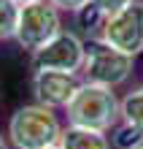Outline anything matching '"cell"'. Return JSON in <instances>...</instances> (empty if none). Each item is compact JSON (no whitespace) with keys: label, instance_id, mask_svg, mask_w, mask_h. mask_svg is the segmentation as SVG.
<instances>
[{"label":"cell","instance_id":"cell-9","mask_svg":"<svg viewBox=\"0 0 143 149\" xmlns=\"http://www.w3.org/2000/svg\"><path fill=\"white\" fill-rule=\"evenodd\" d=\"M105 19H108V16H105L95 3H86L81 11H76V22H78V27H81V33H84V36H89L92 41L103 36Z\"/></svg>","mask_w":143,"mask_h":149},{"label":"cell","instance_id":"cell-13","mask_svg":"<svg viewBox=\"0 0 143 149\" xmlns=\"http://www.w3.org/2000/svg\"><path fill=\"white\" fill-rule=\"evenodd\" d=\"M92 3L100 8L105 16H111V14H116V11H122L124 6H130L132 0H92Z\"/></svg>","mask_w":143,"mask_h":149},{"label":"cell","instance_id":"cell-14","mask_svg":"<svg viewBox=\"0 0 143 149\" xmlns=\"http://www.w3.org/2000/svg\"><path fill=\"white\" fill-rule=\"evenodd\" d=\"M51 6H57L59 11H70V14H76V11H81V8L86 3H92V0H49Z\"/></svg>","mask_w":143,"mask_h":149},{"label":"cell","instance_id":"cell-6","mask_svg":"<svg viewBox=\"0 0 143 149\" xmlns=\"http://www.w3.org/2000/svg\"><path fill=\"white\" fill-rule=\"evenodd\" d=\"M103 43L124 52V54H140L143 52V0H132L122 11L111 14L103 27Z\"/></svg>","mask_w":143,"mask_h":149},{"label":"cell","instance_id":"cell-2","mask_svg":"<svg viewBox=\"0 0 143 149\" xmlns=\"http://www.w3.org/2000/svg\"><path fill=\"white\" fill-rule=\"evenodd\" d=\"M59 136L62 125L54 109H46L41 103L16 109L8 122V138L16 149H49L59 144Z\"/></svg>","mask_w":143,"mask_h":149},{"label":"cell","instance_id":"cell-5","mask_svg":"<svg viewBox=\"0 0 143 149\" xmlns=\"http://www.w3.org/2000/svg\"><path fill=\"white\" fill-rule=\"evenodd\" d=\"M86 60V43L70 30H62L46 46L32 52V71H59L78 76Z\"/></svg>","mask_w":143,"mask_h":149},{"label":"cell","instance_id":"cell-12","mask_svg":"<svg viewBox=\"0 0 143 149\" xmlns=\"http://www.w3.org/2000/svg\"><path fill=\"white\" fill-rule=\"evenodd\" d=\"M19 11H22V6L16 0H0V41H8L16 36Z\"/></svg>","mask_w":143,"mask_h":149},{"label":"cell","instance_id":"cell-11","mask_svg":"<svg viewBox=\"0 0 143 149\" xmlns=\"http://www.w3.org/2000/svg\"><path fill=\"white\" fill-rule=\"evenodd\" d=\"M111 144L116 149H138L143 144V130H138L135 125H130V122H119V125L111 130Z\"/></svg>","mask_w":143,"mask_h":149},{"label":"cell","instance_id":"cell-1","mask_svg":"<svg viewBox=\"0 0 143 149\" xmlns=\"http://www.w3.org/2000/svg\"><path fill=\"white\" fill-rule=\"evenodd\" d=\"M68 125L97 130V133H111V130L122 122V100L116 98L111 87L89 84L84 81L68 103Z\"/></svg>","mask_w":143,"mask_h":149},{"label":"cell","instance_id":"cell-18","mask_svg":"<svg viewBox=\"0 0 143 149\" xmlns=\"http://www.w3.org/2000/svg\"><path fill=\"white\" fill-rule=\"evenodd\" d=\"M138 149H143V144H140V146H138Z\"/></svg>","mask_w":143,"mask_h":149},{"label":"cell","instance_id":"cell-17","mask_svg":"<svg viewBox=\"0 0 143 149\" xmlns=\"http://www.w3.org/2000/svg\"><path fill=\"white\" fill-rule=\"evenodd\" d=\"M49 149H59V146H49Z\"/></svg>","mask_w":143,"mask_h":149},{"label":"cell","instance_id":"cell-10","mask_svg":"<svg viewBox=\"0 0 143 149\" xmlns=\"http://www.w3.org/2000/svg\"><path fill=\"white\" fill-rule=\"evenodd\" d=\"M122 122H130L138 130H143V84L122 98Z\"/></svg>","mask_w":143,"mask_h":149},{"label":"cell","instance_id":"cell-4","mask_svg":"<svg viewBox=\"0 0 143 149\" xmlns=\"http://www.w3.org/2000/svg\"><path fill=\"white\" fill-rule=\"evenodd\" d=\"M62 33L59 22V8L51 6L49 0H35V3L22 6L19 11V24H16V43L27 52H38L41 46Z\"/></svg>","mask_w":143,"mask_h":149},{"label":"cell","instance_id":"cell-3","mask_svg":"<svg viewBox=\"0 0 143 149\" xmlns=\"http://www.w3.org/2000/svg\"><path fill=\"white\" fill-rule=\"evenodd\" d=\"M135 71V57L124 54V52L103 43L100 38L86 43V60L81 73L89 84H100V87H122Z\"/></svg>","mask_w":143,"mask_h":149},{"label":"cell","instance_id":"cell-16","mask_svg":"<svg viewBox=\"0 0 143 149\" xmlns=\"http://www.w3.org/2000/svg\"><path fill=\"white\" fill-rule=\"evenodd\" d=\"M19 6H27V3H35V0H16Z\"/></svg>","mask_w":143,"mask_h":149},{"label":"cell","instance_id":"cell-15","mask_svg":"<svg viewBox=\"0 0 143 149\" xmlns=\"http://www.w3.org/2000/svg\"><path fill=\"white\" fill-rule=\"evenodd\" d=\"M0 149H8V144H6V138L0 136Z\"/></svg>","mask_w":143,"mask_h":149},{"label":"cell","instance_id":"cell-8","mask_svg":"<svg viewBox=\"0 0 143 149\" xmlns=\"http://www.w3.org/2000/svg\"><path fill=\"white\" fill-rule=\"evenodd\" d=\"M57 146L59 149H111V141H108L105 133L68 125V127H62V136H59Z\"/></svg>","mask_w":143,"mask_h":149},{"label":"cell","instance_id":"cell-7","mask_svg":"<svg viewBox=\"0 0 143 149\" xmlns=\"http://www.w3.org/2000/svg\"><path fill=\"white\" fill-rule=\"evenodd\" d=\"M78 76L73 73H59V71H38L32 76V92L35 100L46 109H68V103L73 100L78 92Z\"/></svg>","mask_w":143,"mask_h":149}]
</instances>
